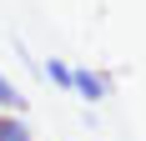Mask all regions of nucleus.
I'll use <instances>...</instances> for the list:
<instances>
[{
	"mask_svg": "<svg viewBox=\"0 0 146 141\" xmlns=\"http://www.w3.org/2000/svg\"><path fill=\"white\" fill-rule=\"evenodd\" d=\"M71 96L86 101V106H101L111 96V81H106L101 70H91V66H71Z\"/></svg>",
	"mask_w": 146,
	"mask_h": 141,
	"instance_id": "nucleus-1",
	"label": "nucleus"
},
{
	"mask_svg": "<svg viewBox=\"0 0 146 141\" xmlns=\"http://www.w3.org/2000/svg\"><path fill=\"white\" fill-rule=\"evenodd\" d=\"M0 141H30V126L20 111H0Z\"/></svg>",
	"mask_w": 146,
	"mask_h": 141,
	"instance_id": "nucleus-2",
	"label": "nucleus"
},
{
	"mask_svg": "<svg viewBox=\"0 0 146 141\" xmlns=\"http://www.w3.org/2000/svg\"><path fill=\"white\" fill-rule=\"evenodd\" d=\"M0 111H25V96H20V86L0 70Z\"/></svg>",
	"mask_w": 146,
	"mask_h": 141,
	"instance_id": "nucleus-3",
	"label": "nucleus"
},
{
	"mask_svg": "<svg viewBox=\"0 0 146 141\" xmlns=\"http://www.w3.org/2000/svg\"><path fill=\"white\" fill-rule=\"evenodd\" d=\"M45 81H50V86H60V91H71V66H66V61H56V56H50V61H45Z\"/></svg>",
	"mask_w": 146,
	"mask_h": 141,
	"instance_id": "nucleus-4",
	"label": "nucleus"
},
{
	"mask_svg": "<svg viewBox=\"0 0 146 141\" xmlns=\"http://www.w3.org/2000/svg\"><path fill=\"white\" fill-rule=\"evenodd\" d=\"M30 141H35V136H30Z\"/></svg>",
	"mask_w": 146,
	"mask_h": 141,
	"instance_id": "nucleus-5",
	"label": "nucleus"
}]
</instances>
